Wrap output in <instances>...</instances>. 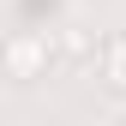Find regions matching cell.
I'll return each mask as SVG.
<instances>
[{
	"instance_id": "3",
	"label": "cell",
	"mask_w": 126,
	"mask_h": 126,
	"mask_svg": "<svg viewBox=\"0 0 126 126\" xmlns=\"http://www.w3.org/2000/svg\"><path fill=\"white\" fill-rule=\"evenodd\" d=\"M60 42H66V54H90V30H84V24H66Z\"/></svg>"
},
{
	"instance_id": "1",
	"label": "cell",
	"mask_w": 126,
	"mask_h": 126,
	"mask_svg": "<svg viewBox=\"0 0 126 126\" xmlns=\"http://www.w3.org/2000/svg\"><path fill=\"white\" fill-rule=\"evenodd\" d=\"M0 66H6L18 84L48 72V36H36V30H18V36H0Z\"/></svg>"
},
{
	"instance_id": "2",
	"label": "cell",
	"mask_w": 126,
	"mask_h": 126,
	"mask_svg": "<svg viewBox=\"0 0 126 126\" xmlns=\"http://www.w3.org/2000/svg\"><path fill=\"white\" fill-rule=\"evenodd\" d=\"M96 60H102V84L126 96V30H114V36L102 42V48H96Z\"/></svg>"
}]
</instances>
